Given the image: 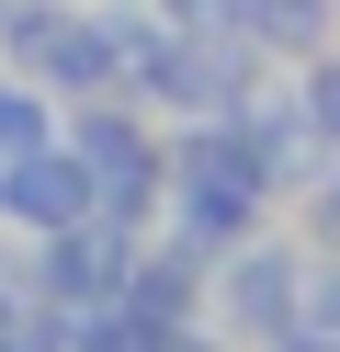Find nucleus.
<instances>
[{
    "label": "nucleus",
    "mask_w": 340,
    "mask_h": 352,
    "mask_svg": "<svg viewBox=\"0 0 340 352\" xmlns=\"http://www.w3.org/2000/svg\"><path fill=\"white\" fill-rule=\"evenodd\" d=\"M159 12H170V23H216L227 0H159Z\"/></svg>",
    "instance_id": "nucleus-11"
},
{
    "label": "nucleus",
    "mask_w": 340,
    "mask_h": 352,
    "mask_svg": "<svg viewBox=\"0 0 340 352\" xmlns=\"http://www.w3.org/2000/svg\"><path fill=\"white\" fill-rule=\"evenodd\" d=\"M57 137L80 160V205L113 216V228H159V193H170V125L125 91H91V102H57Z\"/></svg>",
    "instance_id": "nucleus-1"
},
{
    "label": "nucleus",
    "mask_w": 340,
    "mask_h": 352,
    "mask_svg": "<svg viewBox=\"0 0 340 352\" xmlns=\"http://www.w3.org/2000/svg\"><path fill=\"white\" fill-rule=\"evenodd\" d=\"M216 125L238 137V160L272 182V205H295V182L329 160V148H317V125H306V102H295V69H272V57H261V69H249L238 91L216 102Z\"/></svg>",
    "instance_id": "nucleus-5"
},
{
    "label": "nucleus",
    "mask_w": 340,
    "mask_h": 352,
    "mask_svg": "<svg viewBox=\"0 0 340 352\" xmlns=\"http://www.w3.org/2000/svg\"><path fill=\"white\" fill-rule=\"evenodd\" d=\"M125 261H136V228H113V216H68V228L23 239V284H34V307H113Z\"/></svg>",
    "instance_id": "nucleus-6"
},
{
    "label": "nucleus",
    "mask_w": 340,
    "mask_h": 352,
    "mask_svg": "<svg viewBox=\"0 0 340 352\" xmlns=\"http://www.w3.org/2000/svg\"><path fill=\"white\" fill-rule=\"evenodd\" d=\"M295 102H306V125H317V148H340V46H317V57H295Z\"/></svg>",
    "instance_id": "nucleus-10"
},
{
    "label": "nucleus",
    "mask_w": 340,
    "mask_h": 352,
    "mask_svg": "<svg viewBox=\"0 0 340 352\" xmlns=\"http://www.w3.org/2000/svg\"><path fill=\"white\" fill-rule=\"evenodd\" d=\"M306 329V228H249L204 261V341H261V352H295Z\"/></svg>",
    "instance_id": "nucleus-2"
},
{
    "label": "nucleus",
    "mask_w": 340,
    "mask_h": 352,
    "mask_svg": "<svg viewBox=\"0 0 340 352\" xmlns=\"http://www.w3.org/2000/svg\"><path fill=\"white\" fill-rule=\"evenodd\" d=\"M68 216H91L80 205V160H68V137H45V148H23V160L0 170V228L45 239V228H68Z\"/></svg>",
    "instance_id": "nucleus-7"
},
{
    "label": "nucleus",
    "mask_w": 340,
    "mask_h": 352,
    "mask_svg": "<svg viewBox=\"0 0 340 352\" xmlns=\"http://www.w3.org/2000/svg\"><path fill=\"white\" fill-rule=\"evenodd\" d=\"M272 205V182L238 160V137H227L216 114H181L170 125V193H159V228H181L193 250H227V239H249Z\"/></svg>",
    "instance_id": "nucleus-3"
},
{
    "label": "nucleus",
    "mask_w": 340,
    "mask_h": 352,
    "mask_svg": "<svg viewBox=\"0 0 340 352\" xmlns=\"http://www.w3.org/2000/svg\"><path fill=\"white\" fill-rule=\"evenodd\" d=\"M227 23H238L272 69H295V57L340 46V0H227Z\"/></svg>",
    "instance_id": "nucleus-8"
},
{
    "label": "nucleus",
    "mask_w": 340,
    "mask_h": 352,
    "mask_svg": "<svg viewBox=\"0 0 340 352\" xmlns=\"http://www.w3.org/2000/svg\"><path fill=\"white\" fill-rule=\"evenodd\" d=\"M295 228H306V250H340V148L295 182Z\"/></svg>",
    "instance_id": "nucleus-9"
},
{
    "label": "nucleus",
    "mask_w": 340,
    "mask_h": 352,
    "mask_svg": "<svg viewBox=\"0 0 340 352\" xmlns=\"http://www.w3.org/2000/svg\"><path fill=\"white\" fill-rule=\"evenodd\" d=\"M204 261L181 228H136V261L113 284V352H193L204 341Z\"/></svg>",
    "instance_id": "nucleus-4"
}]
</instances>
